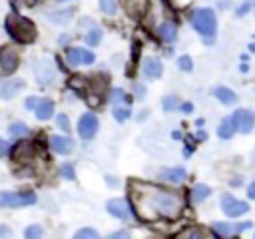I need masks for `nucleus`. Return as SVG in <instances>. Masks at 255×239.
Masks as SVG:
<instances>
[{
    "label": "nucleus",
    "mask_w": 255,
    "mask_h": 239,
    "mask_svg": "<svg viewBox=\"0 0 255 239\" xmlns=\"http://www.w3.org/2000/svg\"><path fill=\"white\" fill-rule=\"evenodd\" d=\"M129 205L139 219L155 221V219H177L183 211L185 201L177 191L167 189L163 185L133 181L129 185Z\"/></svg>",
    "instance_id": "f257e3e1"
},
{
    "label": "nucleus",
    "mask_w": 255,
    "mask_h": 239,
    "mask_svg": "<svg viewBox=\"0 0 255 239\" xmlns=\"http://www.w3.org/2000/svg\"><path fill=\"white\" fill-rule=\"evenodd\" d=\"M191 26L203 36L205 44H213L215 42V32H217V20H215V12L211 8H197L191 14Z\"/></svg>",
    "instance_id": "f03ea898"
},
{
    "label": "nucleus",
    "mask_w": 255,
    "mask_h": 239,
    "mask_svg": "<svg viewBox=\"0 0 255 239\" xmlns=\"http://www.w3.org/2000/svg\"><path fill=\"white\" fill-rule=\"evenodd\" d=\"M4 28L10 34V38H14L16 42H32L36 38V26L28 18L18 16V14L6 16Z\"/></svg>",
    "instance_id": "7ed1b4c3"
},
{
    "label": "nucleus",
    "mask_w": 255,
    "mask_h": 239,
    "mask_svg": "<svg viewBox=\"0 0 255 239\" xmlns=\"http://www.w3.org/2000/svg\"><path fill=\"white\" fill-rule=\"evenodd\" d=\"M32 203H36V195L32 191H6L0 195L2 207H26Z\"/></svg>",
    "instance_id": "20e7f679"
},
{
    "label": "nucleus",
    "mask_w": 255,
    "mask_h": 239,
    "mask_svg": "<svg viewBox=\"0 0 255 239\" xmlns=\"http://www.w3.org/2000/svg\"><path fill=\"white\" fill-rule=\"evenodd\" d=\"M251 221H243V223H225V221H213L211 223V231L217 235V237H233L235 233L239 231H245V229H251Z\"/></svg>",
    "instance_id": "39448f33"
},
{
    "label": "nucleus",
    "mask_w": 255,
    "mask_h": 239,
    "mask_svg": "<svg viewBox=\"0 0 255 239\" xmlns=\"http://www.w3.org/2000/svg\"><path fill=\"white\" fill-rule=\"evenodd\" d=\"M221 211L227 217H241V215H245L249 211V205L245 201H239L233 195L225 193V195H221Z\"/></svg>",
    "instance_id": "423d86ee"
},
{
    "label": "nucleus",
    "mask_w": 255,
    "mask_h": 239,
    "mask_svg": "<svg viewBox=\"0 0 255 239\" xmlns=\"http://www.w3.org/2000/svg\"><path fill=\"white\" fill-rule=\"evenodd\" d=\"M231 120L235 129H239V133H249L255 127V114L251 110H237L231 116Z\"/></svg>",
    "instance_id": "0eeeda50"
},
{
    "label": "nucleus",
    "mask_w": 255,
    "mask_h": 239,
    "mask_svg": "<svg viewBox=\"0 0 255 239\" xmlns=\"http://www.w3.org/2000/svg\"><path fill=\"white\" fill-rule=\"evenodd\" d=\"M96 131H98V118H96V114H92V112L84 114L78 120V133H80V137L82 139H92L96 135Z\"/></svg>",
    "instance_id": "6e6552de"
},
{
    "label": "nucleus",
    "mask_w": 255,
    "mask_h": 239,
    "mask_svg": "<svg viewBox=\"0 0 255 239\" xmlns=\"http://www.w3.org/2000/svg\"><path fill=\"white\" fill-rule=\"evenodd\" d=\"M106 209H108L110 215H114V217H118V219H124V221L133 217L131 205H129V201H126V199H110V201L106 203Z\"/></svg>",
    "instance_id": "1a4fd4ad"
},
{
    "label": "nucleus",
    "mask_w": 255,
    "mask_h": 239,
    "mask_svg": "<svg viewBox=\"0 0 255 239\" xmlns=\"http://www.w3.org/2000/svg\"><path fill=\"white\" fill-rule=\"evenodd\" d=\"M16 68H18V52H16L14 48L4 46V48L0 50V72L12 74Z\"/></svg>",
    "instance_id": "9d476101"
},
{
    "label": "nucleus",
    "mask_w": 255,
    "mask_h": 239,
    "mask_svg": "<svg viewBox=\"0 0 255 239\" xmlns=\"http://www.w3.org/2000/svg\"><path fill=\"white\" fill-rule=\"evenodd\" d=\"M66 60L72 66H80V64H92L96 60V56L86 48H70L66 52Z\"/></svg>",
    "instance_id": "9b49d317"
},
{
    "label": "nucleus",
    "mask_w": 255,
    "mask_h": 239,
    "mask_svg": "<svg viewBox=\"0 0 255 239\" xmlns=\"http://www.w3.org/2000/svg\"><path fill=\"white\" fill-rule=\"evenodd\" d=\"M36 78H38V82L40 84H50L54 78H56V70H54V66H52V62L50 60H40L38 64H36Z\"/></svg>",
    "instance_id": "f8f14e48"
},
{
    "label": "nucleus",
    "mask_w": 255,
    "mask_h": 239,
    "mask_svg": "<svg viewBox=\"0 0 255 239\" xmlns=\"http://www.w3.org/2000/svg\"><path fill=\"white\" fill-rule=\"evenodd\" d=\"M22 88H24V80H18V78H14V80H0V98L2 100H10Z\"/></svg>",
    "instance_id": "ddd939ff"
},
{
    "label": "nucleus",
    "mask_w": 255,
    "mask_h": 239,
    "mask_svg": "<svg viewBox=\"0 0 255 239\" xmlns=\"http://www.w3.org/2000/svg\"><path fill=\"white\" fill-rule=\"evenodd\" d=\"M50 145L56 153H62V155H68L74 151V141L66 135H52L50 137Z\"/></svg>",
    "instance_id": "4468645a"
},
{
    "label": "nucleus",
    "mask_w": 255,
    "mask_h": 239,
    "mask_svg": "<svg viewBox=\"0 0 255 239\" xmlns=\"http://www.w3.org/2000/svg\"><path fill=\"white\" fill-rule=\"evenodd\" d=\"M141 72H143V76L147 78V80H155V78H159L161 76V62L157 60V58H145L143 60V64H141Z\"/></svg>",
    "instance_id": "2eb2a0df"
},
{
    "label": "nucleus",
    "mask_w": 255,
    "mask_h": 239,
    "mask_svg": "<svg viewBox=\"0 0 255 239\" xmlns=\"http://www.w3.org/2000/svg\"><path fill=\"white\" fill-rule=\"evenodd\" d=\"M124 8H126V14L131 16V18H141L147 10V0H124Z\"/></svg>",
    "instance_id": "dca6fc26"
},
{
    "label": "nucleus",
    "mask_w": 255,
    "mask_h": 239,
    "mask_svg": "<svg viewBox=\"0 0 255 239\" xmlns=\"http://www.w3.org/2000/svg\"><path fill=\"white\" fill-rule=\"evenodd\" d=\"M157 177L163 181H169V183H179L185 179V169L183 167H163V169H159Z\"/></svg>",
    "instance_id": "f3484780"
},
{
    "label": "nucleus",
    "mask_w": 255,
    "mask_h": 239,
    "mask_svg": "<svg viewBox=\"0 0 255 239\" xmlns=\"http://www.w3.org/2000/svg\"><path fill=\"white\" fill-rule=\"evenodd\" d=\"M157 34H159L161 40L173 42L175 36H177V26H175V22H169V20H167V22H161L159 28H157Z\"/></svg>",
    "instance_id": "a211bd4d"
},
{
    "label": "nucleus",
    "mask_w": 255,
    "mask_h": 239,
    "mask_svg": "<svg viewBox=\"0 0 255 239\" xmlns=\"http://www.w3.org/2000/svg\"><path fill=\"white\" fill-rule=\"evenodd\" d=\"M213 94H215V98H217L221 104H225V106H231V104H235V102H237L235 92H231V90H229V88H225V86L215 88V90H213Z\"/></svg>",
    "instance_id": "6ab92c4d"
},
{
    "label": "nucleus",
    "mask_w": 255,
    "mask_h": 239,
    "mask_svg": "<svg viewBox=\"0 0 255 239\" xmlns=\"http://www.w3.org/2000/svg\"><path fill=\"white\" fill-rule=\"evenodd\" d=\"M52 114H54V102L48 100V98L40 100L38 106H36V116H38V120H48V118H52Z\"/></svg>",
    "instance_id": "aec40b11"
},
{
    "label": "nucleus",
    "mask_w": 255,
    "mask_h": 239,
    "mask_svg": "<svg viewBox=\"0 0 255 239\" xmlns=\"http://www.w3.org/2000/svg\"><path fill=\"white\" fill-rule=\"evenodd\" d=\"M72 16H74V10H72V8H66V10H58V12H50V14H48V18H50L54 24H68Z\"/></svg>",
    "instance_id": "412c9836"
},
{
    "label": "nucleus",
    "mask_w": 255,
    "mask_h": 239,
    "mask_svg": "<svg viewBox=\"0 0 255 239\" xmlns=\"http://www.w3.org/2000/svg\"><path fill=\"white\" fill-rule=\"evenodd\" d=\"M217 133L221 139H229L233 133H235V125H233V120L231 118H223V121L219 123L217 127Z\"/></svg>",
    "instance_id": "4be33fe9"
},
{
    "label": "nucleus",
    "mask_w": 255,
    "mask_h": 239,
    "mask_svg": "<svg viewBox=\"0 0 255 239\" xmlns=\"http://www.w3.org/2000/svg\"><path fill=\"white\" fill-rule=\"evenodd\" d=\"M34 153V145L32 143H28V141H24V143H18L16 147H14V151H12V157L14 159H26V157H30Z\"/></svg>",
    "instance_id": "5701e85b"
},
{
    "label": "nucleus",
    "mask_w": 255,
    "mask_h": 239,
    "mask_svg": "<svg viewBox=\"0 0 255 239\" xmlns=\"http://www.w3.org/2000/svg\"><path fill=\"white\" fill-rule=\"evenodd\" d=\"M209 195H211V189H209L207 185H201V183H199V185H195V187L191 189V201H193V203H201V201L207 199Z\"/></svg>",
    "instance_id": "b1692460"
},
{
    "label": "nucleus",
    "mask_w": 255,
    "mask_h": 239,
    "mask_svg": "<svg viewBox=\"0 0 255 239\" xmlns=\"http://www.w3.org/2000/svg\"><path fill=\"white\" fill-rule=\"evenodd\" d=\"M110 100H112V106H114V110H116V108H120V104H122V102H126V106L129 108V96H126V92H124V90H120V88L112 90V94H110Z\"/></svg>",
    "instance_id": "393cba45"
},
{
    "label": "nucleus",
    "mask_w": 255,
    "mask_h": 239,
    "mask_svg": "<svg viewBox=\"0 0 255 239\" xmlns=\"http://www.w3.org/2000/svg\"><path fill=\"white\" fill-rule=\"evenodd\" d=\"M86 42H88L90 46H98V44L102 42V30H100L98 26H92L90 32L86 34Z\"/></svg>",
    "instance_id": "a878e982"
},
{
    "label": "nucleus",
    "mask_w": 255,
    "mask_h": 239,
    "mask_svg": "<svg viewBox=\"0 0 255 239\" xmlns=\"http://www.w3.org/2000/svg\"><path fill=\"white\" fill-rule=\"evenodd\" d=\"M44 229L40 225H30L24 229V239H42Z\"/></svg>",
    "instance_id": "bb28decb"
},
{
    "label": "nucleus",
    "mask_w": 255,
    "mask_h": 239,
    "mask_svg": "<svg viewBox=\"0 0 255 239\" xmlns=\"http://www.w3.org/2000/svg\"><path fill=\"white\" fill-rule=\"evenodd\" d=\"M74 239H102L94 229H90V227H84V229H80L76 235H74Z\"/></svg>",
    "instance_id": "cd10ccee"
},
{
    "label": "nucleus",
    "mask_w": 255,
    "mask_h": 239,
    "mask_svg": "<svg viewBox=\"0 0 255 239\" xmlns=\"http://www.w3.org/2000/svg\"><path fill=\"white\" fill-rule=\"evenodd\" d=\"M8 131L14 135V137H20V135H24V133H28V127L24 125V123H20V121H16V123H10V127H8Z\"/></svg>",
    "instance_id": "c85d7f7f"
},
{
    "label": "nucleus",
    "mask_w": 255,
    "mask_h": 239,
    "mask_svg": "<svg viewBox=\"0 0 255 239\" xmlns=\"http://www.w3.org/2000/svg\"><path fill=\"white\" fill-rule=\"evenodd\" d=\"M129 116H131V110H129L128 106H124V108H116V110H114V118H116L118 121H126Z\"/></svg>",
    "instance_id": "c756f323"
},
{
    "label": "nucleus",
    "mask_w": 255,
    "mask_h": 239,
    "mask_svg": "<svg viewBox=\"0 0 255 239\" xmlns=\"http://www.w3.org/2000/svg\"><path fill=\"white\" fill-rule=\"evenodd\" d=\"M100 8H102V12H106V14H116L118 4H116V0H100Z\"/></svg>",
    "instance_id": "7c9ffc66"
},
{
    "label": "nucleus",
    "mask_w": 255,
    "mask_h": 239,
    "mask_svg": "<svg viewBox=\"0 0 255 239\" xmlns=\"http://www.w3.org/2000/svg\"><path fill=\"white\" fill-rule=\"evenodd\" d=\"M177 66H179V70H181V72H191L193 62H191V58H189V56H179V58H177Z\"/></svg>",
    "instance_id": "2f4dec72"
},
{
    "label": "nucleus",
    "mask_w": 255,
    "mask_h": 239,
    "mask_svg": "<svg viewBox=\"0 0 255 239\" xmlns=\"http://www.w3.org/2000/svg\"><path fill=\"white\" fill-rule=\"evenodd\" d=\"M161 106H163V110H167V112H169V110L177 108V98H175V96H165Z\"/></svg>",
    "instance_id": "473e14b6"
},
{
    "label": "nucleus",
    "mask_w": 255,
    "mask_h": 239,
    "mask_svg": "<svg viewBox=\"0 0 255 239\" xmlns=\"http://www.w3.org/2000/svg\"><path fill=\"white\" fill-rule=\"evenodd\" d=\"M129 237H131L129 229H120V231H114L108 235V239H129Z\"/></svg>",
    "instance_id": "72a5a7b5"
},
{
    "label": "nucleus",
    "mask_w": 255,
    "mask_h": 239,
    "mask_svg": "<svg viewBox=\"0 0 255 239\" xmlns=\"http://www.w3.org/2000/svg\"><path fill=\"white\" fill-rule=\"evenodd\" d=\"M56 123H58V127H60V129H64V131H70V121H68V116L60 114V116L56 118Z\"/></svg>",
    "instance_id": "f704fd0d"
},
{
    "label": "nucleus",
    "mask_w": 255,
    "mask_h": 239,
    "mask_svg": "<svg viewBox=\"0 0 255 239\" xmlns=\"http://www.w3.org/2000/svg\"><path fill=\"white\" fill-rule=\"evenodd\" d=\"M62 175L68 177V179H74V167H72L70 163H64V165H62Z\"/></svg>",
    "instance_id": "c9c22d12"
},
{
    "label": "nucleus",
    "mask_w": 255,
    "mask_h": 239,
    "mask_svg": "<svg viewBox=\"0 0 255 239\" xmlns=\"http://www.w3.org/2000/svg\"><path fill=\"white\" fill-rule=\"evenodd\" d=\"M38 98H34V96H30L28 100H26V110H36V106H38Z\"/></svg>",
    "instance_id": "e433bc0d"
},
{
    "label": "nucleus",
    "mask_w": 255,
    "mask_h": 239,
    "mask_svg": "<svg viewBox=\"0 0 255 239\" xmlns=\"http://www.w3.org/2000/svg\"><path fill=\"white\" fill-rule=\"evenodd\" d=\"M10 235H12V231L6 225H0V239H8Z\"/></svg>",
    "instance_id": "4c0bfd02"
},
{
    "label": "nucleus",
    "mask_w": 255,
    "mask_h": 239,
    "mask_svg": "<svg viewBox=\"0 0 255 239\" xmlns=\"http://www.w3.org/2000/svg\"><path fill=\"white\" fill-rule=\"evenodd\" d=\"M137 58H139V46L133 44V46H131V60H133V64L137 62Z\"/></svg>",
    "instance_id": "58836bf2"
},
{
    "label": "nucleus",
    "mask_w": 255,
    "mask_h": 239,
    "mask_svg": "<svg viewBox=\"0 0 255 239\" xmlns=\"http://www.w3.org/2000/svg\"><path fill=\"white\" fill-rule=\"evenodd\" d=\"M8 153V141L0 139V155H6Z\"/></svg>",
    "instance_id": "ea45409f"
},
{
    "label": "nucleus",
    "mask_w": 255,
    "mask_h": 239,
    "mask_svg": "<svg viewBox=\"0 0 255 239\" xmlns=\"http://www.w3.org/2000/svg\"><path fill=\"white\" fill-rule=\"evenodd\" d=\"M249 197H251V199H255V181L249 185Z\"/></svg>",
    "instance_id": "a19ab883"
},
{
    "label": "nucleus",
    "mask_w": 255,
    "mask_h": 239,
    "mask_svg": "<svg viewBox=\"0 0 255 239\" xmlns=\"http://www.w3.org/2000/svg\"><path fill=\"white\" fill-rule=\"evenodd\" d=\"M247 10H249V4H243V6H241V8H239V10H237V14H239V16H241V14H245V12H247Z\"/></svg>",
    "instance_id": "79ce46f5"
},
{
    "label": "nucleus",
    "mask_w": 255,
    "mask_h": 239,
    "mask_svg": "<svg viewBox=\"0 0 255 239\" xmlns=\"http://www.w3.org/2000/svg\"><path fill=\"white\" fill-rule=\"evenodd\" d=\"M181 110H183V112H191V110H193V106H191V104H183V106H181Z\"/></svg>",
    "instance_id": "37998d69"
},
{
    "label": "nucleus",
    "mask_w": 255,
    "mask_h": 239,
    "mask_svg": "<svg viewBox=\"0 0 255 239\" xmlns=\"http://www.w3.org/2000/svg\"><path fill=\"white\" fill-rule=\"evenodd\" d=\"M68 40H70V36H60V44H68Z\"/></svg>",
    "instance_id": "c03bdc74"
},
{
    "label": "nucleus",
    "mask_w": 255,
    "mask_h": 239,
    "mask_svg": "<svg viewBox=\"0 0 255 239\" xmlns=\"http://www.w3.org/2000/svg\"><path fill=\"white\" fill-rule=\"evenodd\" d=\"M189 239H203V237H201V235H199V233H195V231H193V233H191V235H189Z\"/></svg>",
    "instance_id": "a18cd8bd"
},
{
    "label": "nucleus",
    "mask_w": 255,
    "mask_h": 239,
    "mask_svg": "<svg viewBox=\"0 0 255 239\" xmlns=\"http://www.w3.org/2000/svg\"><path fill=\"white\" fill-rule=\"evenodd\" d=\"M231 185H233V187H237V185H241V179H233V181H231Z\"/></svg>",
    "instance_id": "49530a36"
},
{
    "label": "nucleus",
    "mask_w": 255,
    "mask_h": 239,
    "mask_svg": "<svg viewBox=\"0 0 255 239\" xmlns=\"http://www.w3.org/2000/svg\"><path fill=\"white\" fill-rule=\"evenodd\" d=\"M249 50H251V52H255V42H253V44H249Z\"/></svg>",
    "instance_id": "de8ad7c7"
},
{
    "label": "nucleus",
    "mask_w": 255,
    "mask_h": 239,
    "mask_svg": "<svg viewBox=\"0 0 255 239\" xmlns=\"http://www.w3.org/2000/svg\"><path fill=\"white\" fill-rule=\"evenodd\" d=\"M251 159H253V163H255V149H253V155H251Z\"/></svg>",
    "instance_id": "09e8293b"
},
{
    "label": "nucleus",
    "mask_w": 255,
    "mask_h": 239,
    "mask_svg": "<svg viewBox=\"0 0 255 239\" xmlns=\"http://www.w3.org/2000/svg\"><path fill=\"white\" fill-rule=\"evenodd\" d=\"M32 2H38V0H32Z\"/></svg>",
    "instance_id": "8fccbe9b"
},
{
    "label": "nucleus",
    "mask_w": 255,
    "mask_h": 239,
    "mask_svg": "<svg viewBox=\"0 0 255 239\" xmlns=\"http://www.w3.org/2000/svg\"><path fill=\"white\" fill-rule=\"evenodd\" d=\"M58 2H64V0H58Z\"/></svg>",
    "instance_id": "3c124183"
},
{
    "label": "nucleus",
    "mask_w": 255,
    "mask_h": 239,
    "mask_svg": "<svg viewBox=\"0 0 255 239\" xmlns=\"http://www.w3.org/2000/svg\"><path fill=\"white\" fill-rule=\"evenodd\" d=\"M253 239H255V235H253Z\"/></svg>",
    "instance_id": "603ef678"
}]
</instances>
